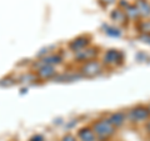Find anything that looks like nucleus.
Instances as JSON below:
<instances>
[{"label":"nucleus","instance_id":"9d476101","mask_svg":"<svg viewBox=\"0 0 150 141\" xmlns=\"http://www.w3.org/2000/svg\"><path fill=\"white\" fill-rule=\"evenodd\" d=\"M110 16L115 23H119V24H126V20H128V16H126V14L124 13V10L121 8L115 9V10L111 13Z\"/></svg>","mask_w":150,"mask_h":141},{"label":"nucleus","instance_id":"9b49d317","mask_svg":"<svg viewBox=\"0 0 150 141\" xmlns=\"http://www.w3.org/2000/svg\"><path fill=\"white\" fill-rule=\"evenodd\" d=\"M135 6L138 8L140 16H150V4L146 0H139Z\"/></svg>","mask_w":150,"mask_h":141},{"label":"nucleus","instance_id":"0eeeda50","mask_svg":"<svg viewBox=\"0 0 150 141\" xmlns=\"http://www.w3.org/2000/svg\"><path fill=\"white\" fill-rule=\"evenodd\" d=\"M76 139L79 141H96V136L94 134L91 126H84V128L79 129Z\"/></svg>","mask_w":150,"mask_h":141},{"label":"nucleus","instance_id":"39448f33","mask_svg":"<svg viewBox=\"0 0 150 141\" xmlns=\"http://www.w3.org/2000/svg\"><path fill=\"white\" fill-rule=\"evenodd\" d=\"M89 44H90V37L88 35H81V36L76 37V39H74L71 43L69 44V48L71 49L74 53H79V51L88 48Z\"/></svg>","mask_w":150,"mask_h":141},{"label":"nucleus","instance_id":"423d86ee","mask_svg":"<svg viewBox=\"0 0 150 141\" xmlns=\"http://www.w3.org/2000/svg\"><path fill=\"white\" fill-rule=\"evenodd\" d=\"M98 55V49L95 48H85L84 50L76 53V59L81 63H86L90 61V60H95Z\"/></svg>","mask_w":150,"mask_h":141},{"label":"nucleus","instance_id":"20e7f679","mask_svg":"<svg viewBox=\"0 0 150 141\" xmlns=\"http://www.w3.org/2000/svg\"><path fill=\"white\" fill-rule=\"evenodd\" d=\"M129 119L133 123H145L150 119V114L148 110V106L144 105H138L133 107L129 111Z\"/></svg>","mask_w":150,"mask_h":141},{"label":"nucleus","instance_id":"6e6552de","mask_svg":"<svg viewBox=\"0 0 150 141\" xmlns=\"http://www.w3.org/2000/svg\"><path fill=\"white\" fill-rule=\"evenodd\" d=\"M125 120H126V114L123 111H118V112H114V114L109 115L108 117V121L114 126L115 129L120 128V126H123L125 124Z\"/></svg>","mask_w":150,"mask_h":141},{"label":"nucleus","instance_id":"f03ea898","mask_svg":"<svg viewBox=\"0 0 150 141\" xmlns=\"http://www.w3.org/2000/svg\"><path fill=\"white\" fill-rule=\"evenodd\" d=\"M103 66H104L103 63L98 60H90V61L84 63L80 70L85 78H95L103 73Z\"/></svg>","mask_w":150,"mask_h":141},{"label":"nucleus","instance_id":"f8f14e48","mask_svg":"<svg viewBox=\"0 0 150 141\" xmlns=\"http://www.w3.org/2000/svg\"><path fill=\"white\" fill-rule=\"evenodd\" d=\"M139 31L145 34L146 36H150V20L142 21L139 24Z\"/></svg>","mask_w":150,"mask_h":141},{"label":"nucleus","instance_id":"2eb2a0df","mask_svg":"<svg viewBox=\"0 0 150 141\" xmlns=\"http://www.w3.org/2000/svg\"><path fill=\"white\" fill-rule=\"evenodd\" d=\"M148 110H149V114H150V104L148 105Z\"/></svg>","mask_w":150,"mask_h":141},{"label":"nucleus","instance_id":"ddd939ff","mask_svg":"<svg viewBox=\"0 0 150 141\" xmlns=\"http://www.w3.org/2000/svg\"><path fill=\"white\" fill-rule=\"evenodd\" d=\"M62 141H78V139L75 137L73 134H67V135H64V136H63Z\"/></svg>","mask_w":150,"mask_h":141},{"label":"nucleus","instance_id":"7ed1b4c3","mask_svg":"<svg viewBox=\"0 0 150 141\" xmlns=\"http://www.w3.org/2000/svg\"><path fill=\"white\" fill-rule=\"evenodd\" d=\"M123 63H124V54L120 50L110 49L104 55L103 65H106V66H118V65H121Z\"/></svg>","mask_w":150,"mask_h":141},{"label":"nucleus","instance_id":"4468645a","mask_svg":"<svg viewBox=\"0 0 150 141\" xmlns=\"http://www.w3.org/2000/svg\"><path fill=\"white\" fill-rule=\"evenodd\" d=\"M145 130H146L148 135H150V119L148 121H145Z\"/></svg>","mask_w":150,"mask_h":141},{"label":"nucleus","instance_id":"f257e3e1","mask_svg":"<svg viewBox=\"0 0 150 141\" xmlns=\"http://www.w3.org/2000/svg\"><path fill=\"white\" fill-rule=\"evenodd\" d=\"M91 129L96 136V141H101V140L108 141L116 133V129L108 121V119L95 120L91 125Z\"/></svg>","mask_w":150,"mask_h":141},{"label":"nucleus","instance_id":"1a4fd4ad","mask_svg":"<svg viewBox=\"0 0 150 141\" xmlns=\"http://www.w3.org/2000/svg\"><path fill=\"white\" fill-rule=\"evenodd\" d=\"M36 74H38V76H40L41 79H50L56 74V70L54 69V66H51V65H41V66L38 69Z\"/></svg>","mask_w":150,"mask_h":141}]
</instances>
